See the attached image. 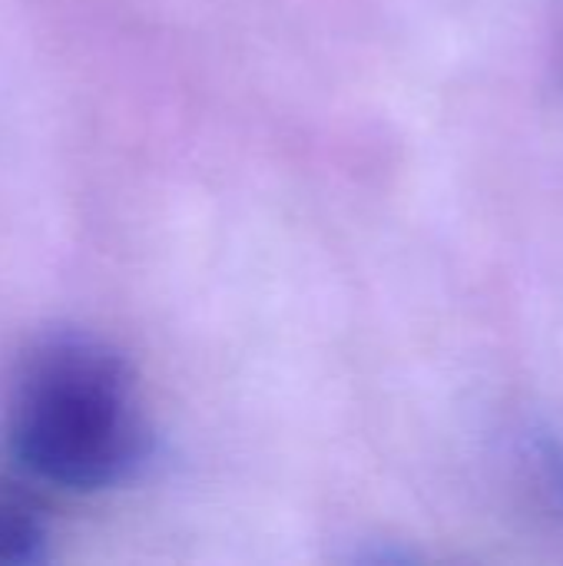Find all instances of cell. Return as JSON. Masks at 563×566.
<instances>
[{
    "label": "cell",
    "mask_w": 563,
    "mask_h": 566,
    "mask_svg": "<svg viewBox=\"0 0 563 566\" xmlns=\"http://www.w3.org/2000/svg\"><path fill=\"white\" fill-rule=\"evenodd\" d=\"M10 451L27 474L63 491L129 481L153 438L123 355L80 332L43 338L17 381Z\"/></svg>",
    "instance_id": "cell-1"
},
{
    "label": "cell",
    "mask_w": 563,
    "mask_h": 566,
    "mask_svg": "<svg viewBox=\"0 0 563 566\" xmlns=\"http://www.w3.org/2000/svg\"><path fill=\"white\" fill-rule=\"evenodd\" d=\"M514 458L531 497L563 527V431L551 421H528L514 434Z\"/></svg>",
    "instance_id": "cell-2"
},
{
    "label": "cell",
    "mask_w": 563,
    "mask_h": 566,
    "mask_svg": "<svg viewBox=\"0 0 563 566\" xmlns=\"http://www.w3.org/2000/svg\"><path fill=\"white\" fill-rule=\"evenodd\" d=\"M46 524L23 497L0 494V564H43L46 551Z\"/></svg>",
    "instance_id": "cell-3"
}]
</instances>
